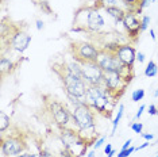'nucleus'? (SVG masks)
<instances>
[{
    "label": "nucleus",
    "mask_w": 158,
    "mask_h": 157,
    "mask_svg": "<svg viewBox=\"0 0 158 157\" xmlns=\"http://www.w3.org/2000/svg\"><path fill=\"white\" fill-rule=\"evenodd\" d=\"M136 61H138L139 64H143V62H145V53H142V52H138V53H136Z\"/></svg>",
    "instance_id": "obj_30"
},
{
    "label": "nucleus",
    "mask_w": 158,
    "mask_h": 157,
    "mask_svg": "<svg viewBox=\"0 0 158 157\" xmlns=\"http://www.w3.org/2000/svg\"><path fill=\"white\" fill-rule=\"evenodd\" d=\"M30 157H41L39 153H30Z\"/></svg>",
    "instance_id": "obj_40"
},
{
    "label": "nucleus",
    "mask_w": 158,
    "mask_h": 157,
    "mask_svg": "<svg viewBox=\"0 0 158 157\" xmlns=\"http://www.w3.org/2000/svg\"><path fill=\"white\" fill-rule=\"evenodd\" d=\"M124 2L127 3V4L134 10V12L136 14V10H138V6H139V2H141V0H124Z\"/></svg>",
    "instance_id": "obj_25"
},
{
    "label": "nucleus",
    "mask_w": 158,
    "mask_h": 157,
    "mask_svg": "<svg viewBox=\"0 0 158 157\" xmlns=\"http://www.w3.org/2000/svg\"><path fill=\"white\" fill-rule=\"evenodd\" d=\"M35 27H37V30H44V27H45V23H44V20H41V19H37L35 20Z\"/></svg>",
    "instance_id": "obj_31"
},
{
    "label": "nucleus",
    "mask_w": 158,
    "mask_h": 157,
    "mask_svg": "<svg viewBox=\"0 0 158 157\" xmlns=\"http://www.w3.org/2000/svg\"><path fill=\"white\" fill-rule=\"evenodd\" d=\"M147 108V107L145 106V104H142V106H139V108H138V111H136V114H135V119H141V117H142V114H143V111Z\"/></svg>",
    "instance_id": "obj_28"
},
{
    "label": "nucleus",
    "mask_w": 158,
    "mask_h": 157,
    "mask_svg": "<svg viewBox=\"0 0 158 157\" xmlns=\"http://www.w3.org/2000/svg\"><path fill=\"white\" fill-rule=\"evenodd\" d=\"M141 137H142L145 141H152L153 138H154V135H153V134H150V133H142V134H141Z\"/></svg>",
    "instance_id": "obj_32"
},
{
    "label": "nucleus",
    "mask_w": 158,
    "mask_h": 157,
    "mask_svg": "<svg viewBox=\"0 0 158 157\" xmlns=\"http://www.w3.org/2000/svg\"><path fill=\"white\" fill-rule=\"evenodd\" d=\"M11 125V118H10L4 111L0 112V133H4V131L10 127Z\"/></svg>",
    "instance_id": "obj_17"
},
{
    "label": "nucleus",
    "mask_w": 158,
    "mask_h": 157,
    "mask_svg": "<svg viewBox=\"0 0 158 157\" xmlns=\"http://www.w3.org/2000/svg\"><path fill=\"white\" fill-rule=\"evenodd\" d=\"M2 157H8V156H6V155H3V153H2Z\"/></svg>",
    "instance_id": "obj_42"
},
{
    "label": "nucleus",
    "mask_w": 158,
    "mask_h": 157,
    "mask_svg": "<svg viewBox=\"0 0 158 157\" xmlns=\"http://www.w3.org/2000/svg\"><path fill=\"white\" fill-rule=\"evenodd\" d=\"M42 4H41V10L42 11H45V12H48V14H52V8H50V6H49V3L48 2H41Z\"/></svg>",
    "instance_id": "obj_27"
},
{
    "label": "nucleus",
    "mask_w": 158,
    "mask_h": 157,
    "mask_svg": "<svg viewBox=\"0 0 158 157\" xmlns=\"http://www.w3.org/2000/svg\"><path fill=\"white\" fill-rule=\"evenodd\" d=\"M0 149H2L3 155L8 157H15L18 155H20V153L26 152L27 145H26V141L20 135H8V137L2 135Z\"/></svg>",
    "instance_id": "obj_5"
},
{
    "label": "nucleus",
    "mask_w": 158,
    "mask_h": 157,
    "mask_svg": "<svg viewBox=\"0 0 158 157\" xmlns=\"http://www.w3.org/2000/svg\"><path fill=\"white\" fill-rule=\"evenodd\" d=\"M81 64V70H82V77L87 81L88 85H98L103 84L104 78V70L99 66L96 61H84Z\"/></svg>",
    "instance_id": "obj_8"
},
{
    "label": "nucleus",
    "mask_w": 158,
    "mask_h": 157,
    "mask_svg": "<svg viewBox=\"0 0 158 157\" xmlns=\"http://www.w3.org/2000/svg\"><path fill=\"white\" fill-rule=\"evenodd\" d=\"M150 37H152L153 41H156V39H157V37H156V31H154L153 28H150Z\"/></svg>",
    "instance_id": "obj_36"
},
{
    "label": "nucleus",
    "mask_w": 158,
    "mask_h": 157,
    "mask_svg": "<svg viewBox=\"0 0 158 157\" xmlns=\"http://www.w3.org/2000/svg\"><path fill=\"white\" fill-rule=\"evenodd\" d=\"M157 115H158V111H157Z\"/></svg>",
    "instance_id": "obj_44"
},
{
    "label": "nucleus",
    "mask_w": 158,
    "mask_h": 157,
    "mask_svg": "<svg viewBox=\"0 0 158 157\" xmlns=\"http://www.w3.org/2000/svg\"><path fill=\"white\" fill-rule=\"evenodd\" d=\"M87 157H96V152H95V149L93 151H89L87 153Z\"/></svg>",
    "instance_id": "obj_37"
},
{
    "label": "nucleus",
    "mask_w": 158,
    "mask_h": 157,
    "mask_svg": "<svg viewBox=\"0 0 158 157\" xmlns=\"http://www.w3.org/2000/svg\"><path fill=\"white\" fill-rule=\"evenodd\" d=\"M154 157H158V155H157V156H154Z\"/></svg>",
    "instance_id": "obj_43"
},
{
    "label": "nucleus",
    "mask_w": 158,
    "mask_h": 157,
    "mask_svg": "<svg viewBox=\"0 0 158 157\" xmlns=\"http://www.w3.org/2000/svg\"><path fill=\"white\" fill-rule=\"evenodd\" d=\"M104 142H106V137H104V135H102V137H99L98 140L93 142V145H92V146H93V149H95V151H96V149H100V148L103 146Z\"/></svg>",
    "instance_id": "obj_24"
},
{
    "label": "nucleus",
    "mask_w": 158,
    "mask_h": 157,
    "mask_svg": "<svg viewBox=\"0 0 158 157\" xmlns=\"http://www.w3.org/2000/svg\"><path fill=\"white\" fill-rule=\"evenodd\" d=\"M154 98H158V88L154 91Z\"/></svg>",
    "instance_id": "obj_41"
},
{
    "label": "nucleus",
    "mask_w": 158,
    "mask_h": 157,
    "mask_svg": "<svg viewBox=\"0 0 158 157\" xmlns=\"http://www.w3.org/2000/svg\"><path fill=\"white\" fill-rule=\"evenodd\" d=\"M15 64H14L10 58L3 56L0 58V72H2V76H6V74H11L14 70H15Z\"/></svg>",
    "instance_id": "obj_14"
},
{
    "label": "nucleus",
    "mask_w": 158,
    "mask_h": 157,
    "mask_svg": "<svg viewBox=\"0 0 158 157\" xmlns=\"http://www.w3.org/2000/svg\"><path fill=\"white\" fill-rule=\"evenodd\" d=\"M106 24V20L95 7H81L77 10L73 20V31H87V33H98Z\"/></svg>",
    "instance_id": "obj_1"
},
{
    "label": "nucleus",
    "mask_w": 158,
    "mask_h": 157,
    "mask_svg": "<svg viewBox=\"0 0 158 157\" xmlns=\"http://www.w3.org/2000/svg\"><path fill=\"white\" fill-rule=\"evenodd\" d=\"M15 157H30V153H27V152H23V153H20V155H18Z\"/></svg>",
    "instance_id": "obj_38"
},
{
    "label": "nucleus",
    "mask_w": 158,
    "mask_h": 157,
    "mask_svg": "<svg viewBox=\"0 0 158 157\" xmlns=\"http://www.w3.org/2000/svg\"><path fill=\"white\" fill-rule=\"evenodd\" d=\"M96 62L99 64V66L102 68L104 72H118L119 73L126 66L118 58V56L115 54V53H111L103 48L99 50V56H98Z\"/></svg>",
    "instance_id": "obj_7"
},
{
    "label": "nucleus",
    "mask_w": 158,
    "mask_h": 157,
    "mask_svg": "<svg viewBox=\"0 0 158 157\" xmlns=\"http://www.w3.org/2000/svg\"><path fill=\"white\" fill-rule=\"evenodd\" d=\"M70 123H74L76 130L78 131V135L84 133L98 134L96 133V112L87 103L73 107Z\"/></svg>",
    "instance_id": "obj_2"
},
{
    "label": "nucleus",
    "mask_w": 158,
    "mask_h": 157,
    "mask_svg": "<svg viewBox=\"0 0 158 157\" xmlns=\"http://www.w3.org/2000/svg\"><path fill=\"white\" fill-rule=\"evenodd\" d=\"M73 60L78 62L84 61H96L99 56V50L95 45L89 44V42H76L70 46Z\"/></svg>",
    "instance_id": "obj_6"
},
{
    "label": "nucleus",
    "mask_w": 158,
    "mask_h": 157,
    "mask_svg": "<svg viewBox=\"0 0 158 157\" xmlns=\"http://www.w3.org/2000/svg\"><path fill=\"white\" fill-rule=\"evenodd\" d=\"M143 98H145V90H142V88H139V90H135L131 94V100L135 102V103L139 102V100H142Z\"/></svg>",
    "instance_id": "obj_19"
},
{
    "label": "nucleus",
    "mask_w": 158,
    "mask_h": 157,
    "mask_svg": "<svg viewBox=\"0 0 158 157\" xmlns=\"http://www.w3.org/2000/svg\"><path fill=\"white\" fill-rule=\"evenodd\" d=\"M150 145V141H146V142H143L142 145H139V146H136L135 148V151H142V149H145V148H147V146Z\"/></svg>",
    "instance_id": "obj_33"
},
{
    "label": "nucleus",
    "mask_w": 158,
    "mask_h": 157,
    "mask_svg": "<svg viewBox=\"0 0 158 157\" xmlns=\"http://www.w3.org/2000/svg\"><path fill=\"white\" fill-rule=\"evenodd\" d=\"M106 12L108 14L116 23H122L124 15L127 14V11H124V10H122V8H116V7H108V8H106Z\"/></svg>",
    "instance_id": "obj_15"
},
{
    "label": "nucleus",
    "mask_w": 158,
    "mask_h": 157,
    "mask_svg": "<svg viewBox=\"0 0 158 157\" xmlns=\"http://www.w3.org/2000/svg\"><path fill=\"white\" fill-rule=\"evenodd\" d=\"M96 4L93 6L95 8H108V7H116V8H122L127 12H134V10L131 8L124 0H96Z\"/></svg>",
    "instance_id": "obj_13"
},
{
    "label": "nucleus",
    "mask_w": 158,
    "mask_h": 157,
    "mask_svg": "<svg viewBox=\"0 0 158 157\" xmlns=\"http://www.w3.org/2000/svg\"><path fill=\"white\" fill-rule=\"evenodd\" d=\"M130 127H131V130L134 131V133L141 135L142 134V130H143V123L142 122H134V123H131Z\"/></svg>",
    "instance_id": "obj_22"
},
{
    "label": "nucleus",
    "mask_w": 158,
    "mask_h": 157,
    "mask_svg": "<svg viewBox=\"0 0 158 157\" xmlns=\"http://www.w3.org/2000/svg\"><path fill=\"white\" fill-rule=\"evenodd\" d=\"M122 24H123L124 30L127 31L128 38L132 39L134 42H136L139 34L142 33L141 31V20L138 19L135 12H127L122 20Z\"/></svg>",
    "instance_id": "obj_10"
},
{
    "label": "nucleus",
    "mask_w": 158,
    "mask_h": 157,
    "mask_svg": "<svg viewBox=\"0 0 158 157\" xmlns=\"http://www.w3.org/2000/svg\"><path fill=\"white\" fill-rule=\"evenodd\" d=\"M136 52L135 48L130 44H122L115 54L118 56V58L126 66H130V68H134V64L136 61Z\"/></svg>",
    "instance_id": "obj_11"
},
{
    "label": "nucleus",
    "mask_w": 158,
    "mask_h": 157,
    "mask_svg": "<svg viewBox=\"0 0 158 157\" xmlns=\"http://www.w3.org/2000/svg\"><path fill=\"white\" fill-rule=\"evenodd\" d=\"M135 152V148L134 146H130L128 149H120L119 153H118V157H128L130 155Z\"/></svg>",
    "instance_id": "obj_21"
},
{
    "label": "nucleus",
    "mask_w": 158,
    "mask_h": 157,
    "mask_svg": "<svg viewBox=\"0 0 158 157\" xmlns=\"http://www.w3.org/2000/svg\"><path fill=\"white\" fill-rule=\"evenodd\" d=\"M39 155H41V157H56V156L53 155L52 152L46 151V149H41V152H39Z\"/></svg>",
    "instance_id": "obj_29"
},
{
    "label": "nucleus",
    "mask_w": 158,
    "mask_h": 157,
    "mask_svg": "<svg viewBox=\"0 0 158 157\" xmlns=\"http://www.w3.org/2000/svg\"><path fill=\"white\" fill-rule=\"evenodd\" d=\"M115 153H116V152H115V149H112V151L110 152V155H107V157H114Z\"/></svg>",
    "instance_id": "obj_39"
},
{
    "label": "nucleus",
    "mask_w": 158,
    "mask_h": 157,
    "mask_svg": "<svg viewBox=\"0 0 158 157\" xmlns=\"http://www.w3.org/2000/svg\"><path fill=\"white\" fill-rule=\"evenodd\" d=\"M131 142H132V140H131V138H128V140L123 144V146H122V149H128V148L131 146Z\"/></svg>",
    "instance_id": "obj_34"
},
{
    "label": "nucleus",
    "mask_w": 158,
    "mask_h": 157,
    "mask_svg": "<svg viewBox=\"0 0 158 157\" xmlns=\"http://www.w3.org/2000/svg\"><path fill=\"white\" fill-rule=\"evenodd\" d=\"M150 16L149 15H143L141 18V31L143 33V31H146L147 28H149V24H150Z\"/></svg>",
    "instance_id": "obj_20"
},
{
    "label": "nucleus",
    "mask_w": 158,
    "mask_h": 157,
    "mask_svg": "<svg viewBox=\"0 0 158 157\" xmlns=\"http://www.w3.org/2000/svg\"><path fill=\"white\" fill-rule=\"evenodd\" d=\"M157 111H158V107L156 104H150L147 107V114L149 115H157Z\"/></svg>",
    "instance_id": "obj_26"
},
{
    "label": "nucleus",
    "mask_w": 158,
    "mask_h": 157,
    "mask_svg": "<svg viewBox=\"0 0 158 157\" xmlns=\"http://www.w3.org/2000/svg\"><path fill=\"white\" fill-rule=\"evenodd\" d=\"M150 3H152V0H141V2H139V6H138V10H136V14H141L146 7H149Z\"/></svg>",
    "instance_id": "obj_23"
},
{
    "label": "nucleus",
    "mask_w": 158,
    "mask_h": 157,
    "mask_svg": "<svg viewBox=\"0 0 158 157\" xmlns=\"http://www.w3.org/2000/svg\"><path fill=\"white\" fill-rule=\"evenodd\" d=\"M158 73V66L154 61H149V64L145 68V76L146 77H154Z\"/></svg>",
    "instance_id": "obj_18"
},
{
    "label": "nucleus",
    "mask_w": 158,
    "mask_h": 157,
    "mask_svg": "<svg viewBox=\"0 0 158 157\" xmlns=\"http://www.w3.org/2000/svg\"><path fill=\"white\" fill-rule=\"evenodd\" d=\"M60 138H61V141H62L64 148H69L70 145H73L74 142L80 138V135H78L77 130L68 126V127H61L60 129Z\"/></svg>",
    "instance_id": "obj_12"
},
{
    "label": "nucleus",
    "mask_w": 158,
    "mask_h": 157,
    "mask_svg": "<svg viewBox=\"0 0 158 157\" xmlns=\"http://www.w3.org/2000/svg\"><path fill=\"white\" fill-rule=\"evenodd\" d=\"M123 114H124V104H122L120 103L119 107H118V114H116V117H115V119L112 122V133H111V135H115V131H116L118 126H119V123L122 121V118H123Z\"/></svg>",
    "instance_id": "obj_16"
},
{
    "label": "nucleus",
    "mask_w": 158,
    "mask_h": 157,
    "mask_svg": "<svg viewBox=\"0 0 158 157\" xmlns=\"http://www.w3.org/2000/svg\"><path fill=\"white\" fill-rule=\"evenodd\" d=\"M30 42H31V35L26 33L24 30H22V28L15 27L11 33H10L8 46H11L14 50L18 53L26 52L27 48L30 46Z\"/></svg>",
    "instance_id": "obj_9"
},
{
    "label": "nucleus",
    "mask_w": 158,
    "mask_h": 157,
    "mask_svg": "<svg viewBox=\"0 0 158 157\" xmlns=\"http://www.w3.org/2000/svg\"><path fill=\"white\" fill-rule=\"evenodd\" d=\"M103 84L106 85L107 91L110 92V95L112 96L115 100H118V99L124 94L126 88H127V85H128L124 81V78L118 72H104Z\"/></svg>",
    "instance_id": "obj_4"
},
{
    "label": "nucleus",
    "mask_w": 158,
    "mask_h": 157,
    "mask_svg": "<svg viewBox=\"0 0 158 157\" xmlns=\"http://www.w3.org/2000/svg\"><path fill=\"white\" fill-rule=\"evenodd\" d=\"M45 106L60 129L61 127H68L70 125L72 111L68 110V107L64 103H61L58 100H56L54 98H50L49 96L48 100H45Z\"/></svg>",
    "instance_id": "obj_3"
},
{
    "label": "nucleus",
    "mask_w": 158,
    "mask_h": 157,
    "mask_svg": "<svg viewBox=\"0 0 158 157\" xmlns=\"http://www.w3.org/2000/svg\"><path fill=\"white\" fill-rule=\"evenodd\" d=\"M111 151H112V145H111V144H107L106 148H104V153H106V155H110Z\"/></svg>",
    "instance_id": "obj_35"
}]
</instances>
